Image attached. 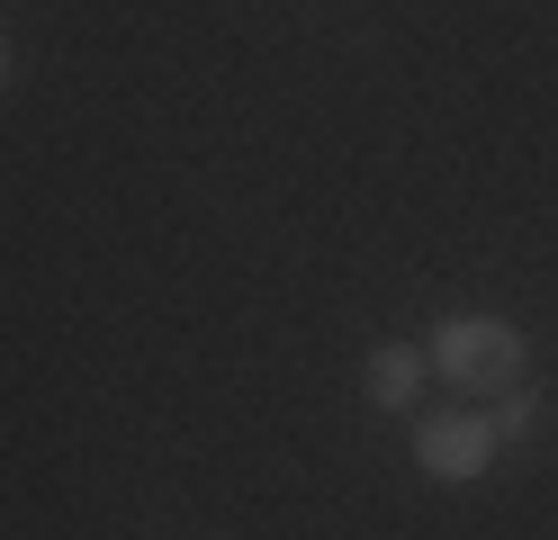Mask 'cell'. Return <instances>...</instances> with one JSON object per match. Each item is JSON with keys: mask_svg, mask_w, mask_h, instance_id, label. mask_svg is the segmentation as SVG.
<instances>
[{"mask_svg": "<svg viewBox=\"0 0 558 540\" xmlns=\"http://www.w3.org/2000/svg\"><path fill=\"white\" fill-rule=\"evenodd\" d=\"M0 82H10V36H0Z\"/></svg>", "mask_w": 558, "mask_h": 540, "instance_id": "cell-5", "label": "cell"}, {"mask_svg": "<svg viewBox=\"0 0 558 540\" xmlns=\"http://www.w3.org/2000/svg\"><path fill=\"white\" fill-rule=\"evenodd\" d=\"M532 415H541V406H532V396H522V387H513V396H505V406H496V415H486V432H496V442H522V432H532Z\"/></svg>", "mask_w": 558, "mask_h": 540, "instance_id": "cell-4", "label": "cell"}, {"mask_svg": "<svg viewBox=\"0 0 558 540\" xmlns=\"http://www.w3.org/2000/svg\"><path fill=\"white\" fill-rule=\"evenodd\" d=\"M414 459H424L433 478L469 487V478H486V459H496V432H486V415H460V406H424V423H414Z\"/></svg>", "mask_w": 558, "mask_h": 540, "instance_id": "cell-2", "label": "cell"}, {"mask_svg": "<svg viewBox=\"0 0 558 540\" xmlns=\"http://www.w3.org/2000/svg\"><path fill=\"white\" fill-rule=\"evenodd\" d=\"M433 370L450 387H513L522 379V334L496 315H450L433 334Z\"/></svg>", "mask_w": 558, "mask_h": 540, "instance_id": "cell-1", "label": "cell"}, {"mask_svg": "<svg viewBox=\"0 0 558 540\" xmlns=\"http://www.w3.org/2000/svg\"><path fill=\"white\" fill-rule=\"evenodd\" d=\"M361 396L378 415H414V406H424V351H414V343H378L369 370H361Z\"/></svg>", "mask_w": 558, "mask_h": 540, "instance_id": "cell-3", "label": "cell"}]
</instances>
